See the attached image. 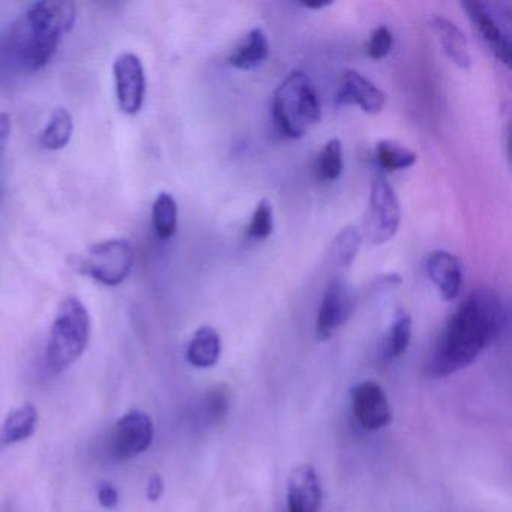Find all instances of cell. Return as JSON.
Returning a JSON list of instances; mask_svg holds the SVG:
<instances>
[{"mask_svg":"<svg viewBox=\"0 0 512 512\" xmlns=\"http://www.w3.org/2000/svg\"><path fill=\"white\" fill-rule=\"evenodd\" d=\"M506 320L505 305L494 290H473L443 326L428 374L443 379L469 367L502 335Z\"/></svg>","mask_w":512,"mask_h":512,"instance_id":"6da1fadb","label":"cell"},{"mask_svg":"<svg viewBox=\"0 0 512 512\" xmlns=\"http://www.w3.org/2000/svg\"><path fill=\"white\" fill-rule=\"evenodd\" d=\"M77 8L65 0L35 2L17 23L13 50L28 71H40L52 61L65 35L74 28Z\"/></svg>","mask_w":512,"mask_h":512,"instance_id":"7a4b0ae2","label":"cell"},{"mask_svg":"<svg viewBox=\"0 0 512 512\" xmlns=\"http://www.w3.org/2000/svg\"><path fill=\"white\" fill-rule=\"evenodd\" d=\"M275 128L289 139H301L322 118L316 86L304 71H292L272 97Z\"/></svg>","mask_w":512,"mask_h":512,"instance_id":"3957f363","label":"cell"},{"mask_svg":"<svg viewBox=\"0 0 512 512\" xmlns=\"http://www.w3.org/2000/svg\"><path fill=\"white\" fill-rule=\"evenodd\" d=\"M92 323L88 308L77 298L59 305L46 347V365L53 374L70 368L88 349Z\"/></svg>","mask_w":512,"mask_h":512,"instance_id":"277c9868","label":"cell"},{"mask_svg":"<svg viewBox=\"0 0 512 512\" xmlns=\"http://www.w3.org/2000/svg\"><path fill=\"white\" fill-rule=\"evenodd\" d=\"M134 266V248L127 239H109L76 257L74 268L104 286H118L127 280Z\"/></svg>","mask_w":512,"mask_h":512,"instance_id":"5b68a950","label":"cell"},{"mask_svg":"<svg viewBox=\"0 0 512 512\" xmlns=\"http://www.w3.org/2000/svg\"><path fill=\"white\" fill-rule=\"evenodd\" d=\"M400 203L391 185L382 176L371 184L370 205L365 218V236L373 245H383L397 235L400 227Z\"/></svg>","mask_w":512,"mask_h":512,"instance_id":"8992f818","label":"cell"},{"mask_svg":"<svg viewBox=\"0 0 512 512\" xmlns=\"http://www.w3.org/2000/svg\"><path fill=\"white\" fill-rule=\"evenodd\" d=\"M154 422L148 413L131 410L116 421L109 437V454L113 460L127 461L139 457L154 442Z\"/></svg>","mask_w":512,"mask_h":512,"instance_id":"52a82bcc","label":"cell"},{"mask_svg":"<svg viewBox=\"0 0 512 512\" xmlns=\"http://www.w3.org/2000/svg\"><path fill=\"white\" fill-rule=\"evenodd\" d=\"M355 293L344 278L337 277L329 283L322 304L317 311L316 337L326 341L352 316L355 308Z\"/></svg>","mask_w":512,"mask_h":512,"instance_id":"ba28073f","label":"cell"},{"mask_svg":"<svg viewBox=\"0 0 512 512\" xmlns=\"http://www.w3.org/2000/svg\"><path fill=\"white\" fill-rule=\"evenodd\" d=\"M116 97L122 112L136 115L145 103V68L139 56L134 53H122L113 64Z\"/></svg>","mask_w":512,"mask_h":512,"instance_id":"9c48e42d","label":"cell"},{"mask_svg":"<svg viewBox=\"0 0 512 512\" xmlns=\"http://www.w3.org/2000/svg\"><path fill=\"white\" fill-rule=\"evenodd\" d=\"M352 410L356 421L364 430L379 431L391 422L392 412L382 386L364 380L350 392Z\"/></svg>","mask_w":512,"mask_h":512,"instance_id":"30bf717a","label":"cell"},{"mask_svg":"<svg viewBox=\"0 0 512 512\" xmlns=\"http://www.w3.org/2000/svg\"><path fill=\"white\" fill-rule=\"evenodd\" d=\"M461 5L494 56L503 64L509 65L511 62L509 34L502 28V25H499V20L494 16L490 5L484 4V2H463Z\"/></svg>","mask_w":512,"mask_h":512,"instance_id":"8fae6325","label":"cell"},{"mask_svg":"<svg viewBox=\"0 0 512 512\" xmlns=\"http://www.w3.org/2000/svg\"><path fill=\"white\" fill-rule=\"evenodd\" d=\"M322 482L314 467H295L287 481V512H319Z\"/></svg>","mask_w":512,"mask_h":512,"instance_id":"7c38bea8","label":"cell"},{"mask_svg":"<svg viewBox=\"0 0 512 512\" xmlns=\"http://www.w3.org/2000/svg\"><path fill=\"white\" fill-rule=\"evenodd\" d=\"M337 101L343 106H358L368 115H376L385 107L386 94L358 71L349 70L343 74Z\"/></svg>","mask_w":512,"mask_h":512,"instance_id":"4fadbf2b","label":"cell"},{"mask_svg":"<svg viewBox=\"0 0 512 512\" xmlns=\"http://www.w3.org/2000/svg\"><path fill=\"white\" fill-rule=\"evenodd\" d=\"M427 274L445 301H454L460 295L463 272L457 257L448 251H436L428 257Z\"/></svg>","mask_w":512,"mask_h":512,"instance_id":"5bb4252c","label":"cell"},{"mask_svg":"<svg viewBox=\"0 0 512 512\" xmlns=\"http://www.w3.org/2000/svg\"><path fill=\"white\" fill-rule=\"evenodd\" d=\"M431 28L436 32L446 56L461 70H469L472 65V56H470L469 41L463 31L451 20L440 16L431 17Z\"/></svg>","mask_w":512,"mask_h":512,"instance_id":"9a60e30c","label":"cell"},{"mask_svg":"<svg viewBox=\"0 0 512 512\" xmlns=\"http://www.w3.org/2000/svg\"><path fill=\"white\" fill-rule=\"evenodd\" d=\"M38 410L34 404L26 403L17 407L5 418L0 427V446L14 445V443L28 440L37 430Z\"/></svg>","mask_w":512,"mask_h":512,"instance_id":"2e32d148","label":"cell"},{"mask_svg":"<svg viewBox=\"0 0 512 512\" xmlns=\"http://www.w3.org/2000/svg\"><path fill=\"white\" fill-rule=\"evenodd\" d=\"M221 355V338L212 326H202L194 332L187 347V361L193 367L211 368Z\"/></svg>","mask_w":512,"mask_h":512,"instance_id":"e0dca14e","label":"cell"},{"mask_svg":"<svg viewBox=\"0 0 512 512\" xmlns=\"http://www.w3.org/2000/svg\"><path fill=\"white\" fill-rule=\"evenodd\" d=\"M268 56V37L262 29H253L236 47L229 58V64L242 71L256 70Z\"/></svg>","mask_w":512,"mask_h":512,"instance_id":"ac0fdd59","label":"cell"},{"mask_svg":"<svg viewBox=\"0 0 512 512\" xmlns=\"http://www.w3.org/2000/svg\"><path fill=\"white\" fill-rule=\"evenodd\" d=\"M74 133V121L71 113L64 107L53 110L46 128L41 133L40 143L44 149L59 151L70 143Z\"/></svg>","mask_w":512,"mask_h":512,"instance_id":"d6986e66","label":"cell"},{"mask_svg":"<svg viewBox=\"0 0 512 512\" xmlns=\"http://www.w3.org/2000/svg\"><path fill=\"white\" fill-rule=\"evenodd\" d=\"M412 338V319L406 311H398L383 343V359L386 362L397 361L406 353Z\"/></svg>","mask_w":512,"mask_h":512,"instance_id":"ffe728a7","label":"cell"},{"mask_svg":"<svg viewBox=\"0 0 512 512\" xmlns=\"http://www.w3.org/2000/svg\"><path fill=\"white\" fill-rule=\"evenodd\" d=\"M152 226L158 238L167 241L178 229V203L169 193L158 194L152 206Z\"/></svg>","mask_w":512,"mask_h":512,"instance_id":"44dd1931","label":"cell"},{"mask_svg":"<svg viewBox=\"0 0 512 512\" xmlns=\"http://www.w3.org/2000/svg\"><path fill=\"white\" fill-rule=\"evenodd\" d=\"M377 164L386 172H400L416 163V154L392 140H382L376 146Z\"/></svg>","mask_w":512,"mask_h":512,"instance_id":"7402d4cb","label":"cell"},{"mask_svg":"<svg viewBox=\"0 0 512 512\" xmlns=\"http://www.w3.org/2000/svg\"><path fill=\"white\" fill-rule=\"evenodd\" d=\"M343 172V148L338 139L329 140L314 164V175L319 182L337 181Z\"/></svg>","mask_w":512,"mask_h":512,"instance_id":"603a6c76","label":"cell"},{"mask_svg":"<svg viewBox=\"0 0 512 512\" xmlns=\"http://www.w3.org/2000/svg\"><path fill=\"white\" fill-rule=\"evenodd\" d=\"M361 247V233L353 226L344 227L332 241L331 257L338 266L352 265Z\"/></svg>","mask_w":512,"mask_h":512,"instance_id":"cb8c5ba5","label":"cell"},{"mask_svg":"<svg viewBox=\"0 0 512 512\" xmlns=\"http://www.w3.org/2000/svg\"><path fill=\"white\" fill-rule=\"evenodd\" d=\"M274 232V211L268 200H262L254 211L251 223L247 227V238L251 241H263Z\"/></svg>","mask_w":512,"mask_h":512,"instance_id":"d4e9b609","label":"cell"},{"mask_svg":"<svg viewBox=\"0 0 512 512\" xmlns=\"http://www.w3.org/2000/svg\"><path fill=\"white\" fill-rule=\"evenodd\" d=\"M229 394L226 389L217 388L206 395L200 406V416L206 424L214 425L226 416L229 410Z\"/></svg>","mask_w":512,"mask_h":512,"instance_id":"484cf974","label":"cell"},{"mask_svg":"<svg viewBox=\"0 0 512 512\" xmlns=\"http://www.w3.org/2000/svg\"><path fill=\"white\" fill-rule=\"evenodd\" d=\"M392 44H394V37H392L391 31L386 26H379V28L374 29L370 41H368V58L373 59V61L386 58L391 53Z\"/></svg>","mask_w":512,"mask_h":512,"instance_id":"4316f807","label":"cell"},{"mask_svg":"<svg viewBox=\"0 0 512 512\" xmlns=\"http://www.w3.org/2000/svg\"><path fill=\"white\" fill-rule=\"evenodd\" d=\"M97 496L98 502L101 503L103 508L113 509L118 506L119 493L118 490L110 484V482L103 481L98 484Z\"/></svg>","mask_w":512,"mask_h":512,"instance_id":"83f0119b","label":"cell"},{"mask_svg":"<svg viewBox=\"0 0 512 512\" xmlns=\"http://www.w3.org/2000/svg\"><path fill=\"white\" fill-rule=\"evenodd\" d=\"M11 136V118L7 113H0V164L7 152L8 142Z\"/></svg>","mask_w":512,"mask_h":512,"instance_id":"f1b7e54d","label":"cell"},{"mask_svg":"<svg viewBox=\"0 0 512 512\" xmlns=\"http://www.w3.org/2000/svg\"><path fill=\"white\" fill-rule=\"evenodd\" d=\"M164 493V481L160 475H152L148 481V487H146V497H148L151 502H157V500L161 499Z\"/></svg>","mask_w":512,"mask_h":512,"instance_id":"f546056e","label":"cell"},{"mask_svg":"<svg viewBox=\"0 0 512 512\" xmlns=\"http://www.w3.org/2000/svg\"><path fill=\"white\" fill-rule=\"evenodd\" d=\"M301 5L304 8H308V10H322V8L332 5V2H304V4Z\"/></svg>","mask_w":512,"mask_h":512,"instance_id":"4dcf8cb0","label":"cell"}]
</instances>
